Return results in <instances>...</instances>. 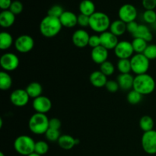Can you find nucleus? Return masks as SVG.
Segmentation results:
<instances>
[{"label": "nucleus", "instance_id": "obj_1", "mask_svg": "<svg viewBox=\"0 0 156 156\" xmlns=\"http://www.w3.org/2000/svg\"><path fill=\"white\" fill-rule=\"evenodd\" d=\"M62 28L59 18L47 15L41 20L39 30L41 34L47 38H52L59 34Z\"/></svg>", "mask_w": 156, "mask_h": 156}, {"label": "nucleus", "instance_id": "obj_2", "mask_svg": "<svg viewBox=\"0 0 156 156\" xmlns=\"http://www.w3.org/2000/svg\"><path fill=\"white\" fill-rule=\"evenodd\" d=\"M155 79L151 75L148 73L137 75L134 77L133 89L138 91L143 96L152 94L155 91Z\"/></svg>", "mask_w": 156, "mask_h": 156}, {"label": "nucleus", "instance_id": "obj_3", "mask_svg": "<svg viewBox=\"0 0 156 156\" xmlns=\"http://www.w3.org/2000/svg\"><path fill=\"white\" fill-rule=\"evenodd\" d=\"M49 121L47 114L34 113L29 119L28 128L35 135H44L49 129Z\"/></svg>", "mask_w": 156, "mask_h": 156}, {"label": "nucleus", "instance_id": "obj_4", "mask_svg": "<svg viewBox=\"0 0 156 156\" xmlns=\"http://www.w3.org/2000/svg\"><path fill=\"white\" fill-rule=\"evenodd\" d=\"M111 24L110 17L102 12H96L90 16L89 27L94 32L102 34L108 31Z\"/></svg>", "mask_w": 156, "mask_h": 156}, {"label": "nucleus", "instance_id": "obj_5", "mask_svg": "<svg viewBox=\"0 0 156 156\" xmlns=\"http://www.w3.org/2000/svg\"><path fill=\"white\" fill-rule=\"evenodd\" d=\"M36 142L32 137L27 135H21L14 141V149L21 155L27 156L34 152Z\"/></svg>", "mask_w": 156, "mask_h": 156}, {"label": "nucleus", "instance_id": "obj_6", "mask_svg": "<svg viewBox=\"0 0 156 156\" xmlns=\"http://www.w3.org/2000/svg\"><path fill=\"white\" fill-rule=\"evenodd\" d=\"M132 72L137 75L147 73L150 66V60L143 53H135L130 58Z\"/></svg>", "mask_w": 156, "mask_h": 156}, {"label": "nucleus", "instance_id": "obj_7", "mask_svg": "<svg viewBox=\"0 0 156 156\" xmlns=\"http://www.w3.org/2000/svg\"><path fill=\"white\" fill-rule=\"evenodd\" d=\"M141 145L143 151L149 155L156 154V130L145 132L142 136Z\"/></svg>", "mask_w": 156, "mask_h": 156}, {"label": "nucleus", "instance_id": "obj_8", "mask_svg": "<svg viewBox=\"0 0 156 156\" xmlns=\"http://www.w3.org/2000/svg\"><path fill=\"white\" fill-rule=\"evenodd\" d=\"M19 57L13 53H5L0 58V66L3 71L12 72L19 66Z\"/></svg>", "mask_w": 156, "mask_h": 156}, {"label": "nucleus", "instance_id": "obj_9", "mask_svg": "<svg viewBox=\"0 0 156 156\" xmlns=\"http://www.w3.org/2000/svg\"><path fill=\"white\" fill-rule=\"evenodd\" d=\"M15 50L21 53H29L34 47V41L33 37L28 34H22L15 40Z\"/></svg>", "mask_w": 156, "mask_h": 156}, {"label": "nucleus", "instance_id": "obj_10", "mask_svg": "<svg viewBox=\"0 0 156 156\" xmlns=\"http://www.w3.org/2000/svg\"><path fill=\"white\" fill-rule=\"evenodd\" d=\"M138 15L137 9L132 4H124L119 9L118 17L119 19L123 21L126 24L136 21Z\"/></svg>", "mask_w": 156, "mask_h": 156}, {"label": "nucleus", "instance_id": "obj_11", "mask_svg": "<svg viewBox=\"0 0 156 156\" xmlns=\"http://www.w3.org/2000/svg\"><path fill=\"white\" fill-rule=\"evenodd\" d=\"M115 56L119 59H130L134 55L132 43L128 41H120L114 50Z\"/></svg>", "mask_w": 156, "mask_h": 156}, {"label": "nucleus", "instance_id": "obj_12", "mask_svg": "<svg viewBox=\"0 0 156 156\" xmlns=\"http://www.w3.org/2000/svg\"><path fill=\"white\" fill-rule=\"evenodd\" d=\"M10 101L11 103L15 107L22 108L26 106L28 104L30 98L29 97L25 89L23 88H18L12 91L10 94Z\"/></svg>", "mask_w": 156, "mask_h": 156}, {"label": "nucleus", "instance_id": "obj_13", "mask_svg": "<svg viewBox=\"0 0 156 156\" xmlns=\"http://www.w3.org/2000/svg\"><path fill=\"white\" fill-rule=\"evenodd\" d=\"M32 107L35 113L47 114L52 108V101L48 97L41 95L37 98L33 99Z\"/></svg>", "mask_w": 156, "mask_h": 156}, {"label": "nucleus", "instance_id": "obj_14", "mask_svg": "<svg viewBox=\"0 0 156 156\" xmlns=\"http://www.w3.org/2000/svg\"><path fill=\"white\" fill-rule=\"evenodd\" d=\"M91 35L84 29L76 30L72 36L73 44L78 48H84L88 46V41Z\"/></svg>", "mask_w": 156, "mask_h": 156}, {"label": "nucleus", "instance_id": "obj_15", "mask_svg": "<svg viewBox=\"0 0 156 156\" xmlns=\"http://www.w3.org/2000/svg\"><path fill=\"white\" fill-rule=\"evenodd\" d=\"M100 38L101 45L108 50H114L119 43L118 37L111 33L110 30L101 34Z\"/></svg>", "mask_w": 156, "mask_h": 156}, {"label": "nucleus", "instance_id": "obj_16", "mask_svg": "<svg viewBox=\"0 0 156 156\" xmlns=\"http://www.w3.org/2000/svg\"><path fill=\"white\" fill-rule=\"evenodd\" d=\"M108 51L109 50L102 47L101 45L95 47V48H93L91 52V59L96 64L101 65L102 63L108 61V56H109Z\"/></svg>", "mask_w": 156, "mask_h": 156}, {"label": "nucleus", "instance_id": "obj_17", "mask_svg": "<svg viewBox=\"0 0 156 156\" xmlns=\"http://www.w3.org/2000/svg\"><path fill=\"white\" fill-rule=\"evenodd\" d=\"M62 27L73 28L78 24V15L71 11H65L59 18Z\"/></svg>", "mask_w": 156, "mask_h": 156}, {"label": "nucleus", "instance_id": "obj_18", "mask_svg": "<svg viewBox=\"0 0 156 156\" xmlns=\"http://www.w3.org/2000/svg\"><path fill=\"white\" fill-rule=\"evenodd\" d=\"M89 81L91 85L95 88H103L105 87L108 82V77L100 70L92 72L89 76Z\"/></svg>", "mask_w": 156, "mask_h": 156}, {"label": "nucleus", "instance_id": "obj_19", "mask_svg": "<svg viewBox=\"0 0 156 156\" xmlns=\"http://www.w3.org/2000/svg\"><path fill=\"white\" fill-rule=\"evenodd\" d=\"M117 82H118L120 89L123 91H130L133 88L134 77L130 73L120 74L117 76Z\"/></svg>", "mask_w": 156, "mask_h": 156}, {"label": "nucleus", "instance_id": "obj_20", "mask_svg": "<svg viewBox=\"0 0 156 156\" xmlns=\"http://www.w3.org/2000/svg\"><path fill=\"white\" fill-rule=\"evenodd\" d=\"M15 21V15L10 10L2 11L0 13V25L4 28L12 27Z\"/></svg>", "mask_w": 156, "mask_h": 156}, {"label": "nucleus", "instance_id": "obj_21", "mask_svg": "<svg viewBox=\"0 0 156 156\" xmlns=\"http://www.w3.org/2000/svg\"><path fill=\"white\" fill-rule=\"evenodd\" d=\"M133 36V37L141 38V39L145 40L146 42H151L153 39L152 31L146 24H140L137 30Z\"/></svg>", "mask_w": 156, "mask_h": 156}, {"label": "nucleus", "instance_id": "obj_22", "mask_svg": "<svg viewBox=\"0 0 156 156\" xmlns=\"http://www.w3.org/2000/svg\"><path fill=\"white\" fill-rule=\"evenodd\" d=\"M58 145L60 148L64 150H70L73 149L76 144V138L68 134H63L61 135L59 140L57 142Z\"/></svg>", "mask_w": 156, "mask_h": 156}, {"label": "nucleus", "instance_id": "obj_23", "mask_svg": "<svg viewBox=\"0 0 156 156\" xmlns=\"http://www.w3.org/2000/svg\"><path fill=\"white\" fill-rule=\"evenodd\" d=\"M109 30L117 37L122 36L126 31V24L120 19L115 20L111 22Z\"/></svg>", "mask_w": 156, "mask_h": 156}, {"label": "nucleus", "instance_id": "obj_24", "mask_svg": "<svg viewBox=\"0 0 156 156\" xmlns=\"http://www.w3.org/2000/svg\"><path fill=\"white\" fill-rule=\"evenodd\" d=\"M79 9L80 14L89 17L96 12L95 5L91 0H82L79 4Z\"/></svg>", "mask_w": 156, "mask_h": 156}, {"label": "nucleus", "instance_id": "obj_25", "mask_svg": "<svg viewBox=\"0 0 156 156\" xmlns=\"http://www.w3.org/2000/svg\"><path fill=\"white\" fill-rule=\"evenodd\" d=\"M25 90L30 98L34 99L42 95L43 87L41 84L37 82H30V84H28Z\"/></svg>", "mask_w": 156, "mask_h": 156}, {"label": "nucleus", "instance_id": "obj_26", "mask_svg": "<svg viewBox=\"0 0 156 156\" xmlns=\"http://www.w3.org/2000/svg\"><path fill=\"white\" fill-rule=\"evenodd\" d=\"M15 44L13 37L7 31L0 33V49L2 50H7Z\"/></svg>", "mask_w": 156, "mask_h": 156}, {"label": "nucleus", "instance_id": "obj_27", "mask_svg": "<svg viewBox=\"0 0 156 156\" xmlns=\"http://www.w3.org/2000/svg\"><path fill=\"white\" fill-rule=\"evenodd\" d=\"M12 78L8 72H0V88L2 91L10 89L12 85Z\"/></svg>", "mask_w": 156, "mask_h": 156}, {"label": "nucleus", "instance_id": "obj_28", "mask_svg": "<svg viewBox=\"0 0 156 156\" xmlns=\"http://www.w3.org/2000/svg\"><path fill=\"white\" fill-rule=\"evenodd\" d=\"M140 127L143 132H149L154 129V120L152 117L149 115H144L140 120Z\"/></svg>", "mask_w": 156, "mask_h": 156}, {"label": "nucleus", "instance_id": "obj_29", "mask_svg": "<svg viewBox=\"0 0 156 156\" xmlns=\"http://www.w3.org/2000/svg\"><path fill=\"white\" fill-rule=\"evenodd\" d=\"M131 43L135 53H143L148 46V42L141 38L134 37Z\"/></svg>", "mask_w": 156, "mask_h": 156}, {"label": "nucleus", "instance_id": "obj_30", "mask_svg": "<svg viewBox=\"0 0 156 156\" xmlns=\"http://www.w3.org/2000/svg\"><path fill=\"white\" fill-rule=\"evenodd\" d=\"M117 70L120 72V74H126L132 72L131 68L130 59H119L117 63Z\"/></svg>", "mask_w": 156, "mask_h": 156}, {"label": "nucleus", "instance_id": "obj_31", "mask_svg": "<svg viewBox=\"0 0 156 156\" xmlns=\"http://www.w3.org/2000/svg\"><path fill=\"white\" fill-rule=\"evenodd\" d=\"M143 97V94L139 93L138 91H135L134 89H132L128 92L127 96H126V100H127V101L130 105H138V104H140L142 101Z\"/></svg>", "mask_w": 156, "mask_h": 156}, {"label": "nucleus", "instance_id": "obj_32", "mask_svg": "<svg viewBox=\"0 0 156 156\" xmlns=\"http://www.w3.org/2000/svg\"><path fill=\"white\" fill-rule=\"evenodd\" d=\"M50 149L49 144L46 141L44 140H40V141L36 142L34 147V152L37 153L40 155H44L48 152Z\"/></svg>", "mask_w": 156, "mask_h": 156}, {"label": "nucleus", "instance_id": "obj_33", "mask_svg": "<svg viewBox=\"0 0 156 156\" xmlns=\"http://www.w3.org/2000/svg\"><path fill=\"white\" fill-rule=\"evenodd\" d=\"M100 71L102 73H104L107 77L111 76L115 72V66L111 61L108 60L102 63L101 65H100Z\"/></svg>", "mask_w": 156, "mask_h": 156}, {"label": "nucleus", "instance_id": "obj_34", "mask_svg": "<svg viewBox=\"0 0 156 156\" xmlns=\"http://www.w3.org/2000/svg\"><path fill=\"white\" fill-rule=\"evenodd\" d=\"M64 12L65 11H64L63 8L61 5H53L47 11V15L59 18Z\"/></svg>", "mask_w": 156, "mask_h": 156}, {"label": "nucleus", "instance_id": "obj_35", "mask_svg": "<svg viewBox=\"0 0 156 156\" xmlns=\"http://www.w3.org/2000/svg\"><path fill=\"white\" fill-rule=\"evenodd\" d=\"M44 135H45L46 139L50 142H58L59 137L61 136L60 131L58 129H50V128L47 129Z\"/></svg>", "mask_w": 156, "mask_h": 156}, {"label": "nucleus", "instance_id": "obj_36", "mask_svg": "<svg viewBox=\"0 0 156 156\" xmlns=\"http://www.w3.org/2000/svg\"><path fill=\"white\" fill-rule=\"evenodd\" d=\"M143 18L147 24H154L156 23V12L155 10H145L143 14Z\"/></svg>", "mask_w": 156, "mask_h": 156}, {"label": "nucleus", "instance_id": "obj_37", "mask_svg": "<svg viewBox=\"0 0 156 156\" xmlns=\"http://www.w3.org/2000/svg\"><path fill=\"white\" fill-rule=\"evenodd\" d=\"M143 54L149 59L153 60L156 59V44H148Z\"/></svg>", "mask_w": 156, "mask_h": 156}, {"label": "nucleus", "instance_id": "obj_38", "mask_svg": "<svg viewBox=\"0 0 156 156\" xmlns=\"http://www.w3.org/2000/svg\"><path fill=\"white\" fill-rule=\"evenodd\" d=\"M23 9H24V5H23L22 2L18 0H15V1L12 2V5H11L9 10L14 14V15H19L22 12Z\"/></svg>", "mask_w": 156, "mask_h": 156}, {"label": "nucleus", "instance_id": "obj_39", "mask_svg": "<svg viewBox=\"0 0 156 156\" xmlns=\"http://www.w3.org/2000/svg\"><path fill=\"white\" fill-rule=\"evenodd\" d=\"M105 88L109 92L115 93L120 89V86L118 85V82L114 80H108L107 82Z\"/></svg>", "mask_w": 156, "mask_h": 156}, {"label": "nucleus", "instance_id": "obj_40", "mask_svg": "<svg viewBox=\"0 0 156 156\" xmlns=\"http://www.w3.org/2000/svg\"><path fill=\"white\" fill-rule=\"evenodd\" d=\"M90 24V17L87 15H78V25H79L82 27H89Z\"/></svg>", "mask_w": 156, "mask_h": 156}, {"label": "nucleus", "instance_id": "obj_41", "mask_svg": "<svg viewBox=\"0 0 156 156\" xmlns=\"http://www.w3.org/2000/svg\"><path fill=\"white\" fill-rule=\"evenodd\" d=\"M88 46L91 47L92 49L101 46L100 35H98V34L91 35L89 38V41H88Z\"/></svg>", "mask_w": 156, "mask_h": 156}, {"label": "nucleus", "instance_id": "obj_42", "mask_svg": "<svg viewBox=\"0 0 156 156\" xmlns=\"http://www.w3.org/2000/svg\"><path fill=\"white\" fill-rule=\"evenodd\" d=\"M61 126H62V123H61V120L59 118L53 117V118L50 119V121H49V128L59 130V129L61 128Z\"/></svg>", "mask_w": 156, "mask_h": 156}, {"label": "nucleus", "instance_id": "obj_43", "mask_svg": "<svg viewBox=\"0 0 156 156\" xmlns=\"http://www.w3.org/2000/svg\"><path fill=\"white\" fill-rule=\"evenodd\" d=\"M142 4L145 10H155L156 8V0H143Z\"/></svg>", "mask_w": 156, "mask_h": 156}, {"label": "nucleus", "instance_id": "obj_44", "mask_svg": "<svg viewBox=\"0 0 156 156\" xmlns=\"http://www.w3.org/2000/svg\"><path fill=\"white\" fill-rule=\"evenodd\" d=\"M139 25H140V24H139L136 21H131V22L126 24V31H128L129 34L133 35L134 34L136 33V31L137 30V29H138Z\"/></svg>", "mask_w": 156, "mask_h": 156}, {"label": "nucleus", "instance_id": "obj_45", "mask_svg": "<svg viewBox=\"0 0 156 156\" xmlns=\"http://www.w3.org/2000/svg\"><path fill=\"white\" fill-rule=\"evenodd\" d=\"M12 2V0H0V9L2 11L9 10Z\"/></svg>", "mask_w": 156, "mask_h": 156}, {"label": "nucleus", "instance_id": "obj_46", "mask_svg": "<svg viewBox=\"0 0 156 156\" xmlns=\"http://www.w3.org/2000/svg\"><path fill=\"white\" fill-rule=\"evenodd\" d=\"M27 156H41V155H38V154L36 153V152H33V153H31V154H30V155H27Z\"/></svg>", "mask_w": 156, "mask_h": 156}, {"label": "nucleus", "instance_id": "obj_47", "mask_svg": "<svg viewBox=\"0 0 156 156\" xmlns=\"http://www.w3.org/2000/svg\"><path fill=\"white\" fill-rule=\"evenodd\" d=\"M2 123H3V120L2 119H0V128L2 127Z\"/></svg>", "mask_w": 156, "mask_h": 156}, {"label": "nucleus", "instance_id": "obj_48", "mask_svg": "<svg viewBox=\"0 0 156 156\" xmlns=\"http://www.w3.org/2000/svg\"><path fill=\"white\" fill-rule=\"evenodd\" d=\"M0 156H5V154L3 153L2 152H0Z\"/></svg>", "mask_w": 156, "mask_h": 156}]
</instances>
